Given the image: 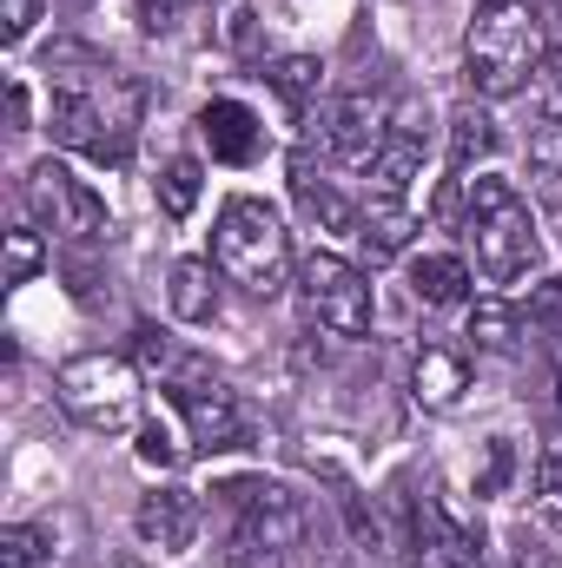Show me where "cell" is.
I'll use <instances>...</instances> for the list:
<instances>
[{"label": "cell", "mask_w": 562, "mask_h": 568, "mask_svg": "<svg viewBox=\"0 0 562 568\" xmlns=\"http://www.w3.org/2000/svg\"><path fill=\"white\" fill-rule=\"evenodd\" d=\"M27 205H33V219L47 225V232H60V239H100L107 232V199L87 185V179H73L67 165H53V159H40L33 172H27Z\"/></svg>", "instance_id": "cell-9"}, {"label": "cell", "mask_w": 562, "mask_h": 568, "mask_svg": "<svg viewBox=\"0 0 562 568\" xmlns=\"http://www.w3.org/2000/svg\"><path fill=\"white\" fill-rule=\"evenodd\" d=\"M165 397H172V410L192 429V449L212 456V449H239L245 443V410H239L232 384L205 357H172L165 364Z\"/></svg>", "instance_id": "cell-7"}, {"label": "cell", "mask_w": 562, "mask_h": 568, "mask_svg": "<svg viewBox=\"0 0 562 568\" xmlns=\"http://www.w3.org/2000/svg\"><path fill=\"white\" fill-rule=\"evenodd\" d=\"M463 239H470L476 272L490 284L530 278L536 258H543L536 225H530V205L516 199L510 179H470V192H463Z\"/></svg>", "instance_id": "cell-3"}, {"label": "cell", "mask_w": 562, "mask_h": 568, "mask_svg": "<svg viewBox=\"0 0 562 568\" xmlns=\"http://www.w3.org/2000/svg\"><path fill=\"white\" fill-rule=\"evenodd\" d=\"M212 265L252 297H279L291 278V239L265 199H225L212 225Z\"/></svg>", "instance_id": "cell-4"}, {"label": "cell", "mask_w": 562, "mask_h": 568, "mask_svg": "<svg viewBox=\"0 0 562 568\" xmlns=\"http://www.w3.org/2000/svg\"><path fill=\"white\" fill-rule=\"evenodd\" d=\"M159 212L165 219H192V205H199V192H205V172H199V159H165V172H159Z\"/></svg>", "instance_id": "cell-19"}, {"label": "cell", "mask_w": 562, "mask_h": 568, "mask_svg": "<svg viewBox=\"0 0 562 568\" xmlns=\"http://www.w3.org/2000/svg\"><path fill=\"white\" fill-rule=\"evenodd\" d=\"M536 489H543V509L562 516V436H550L543 456H536Z\"/></svg>", "instance_id": "cell-28"}, {"label": "cell", "mask_w": 562, "mask_h": 568, "mask_svg": "<svg viewBox=\"0 0 562 568\" xmlns=\"http://www.w3.org/2000/svg\"><path fill=\"white\" fill-rule=\"evenodd\" d=\"M291 192H298L304 219H318L324 232H351V239H358V212L331 192V179H318V172H311V159H298V165H291Z\"/></svg>", "instance_id": "cell-16"}, {"label": "cell", "mask_w": 562, "mask_h": 568, "mask_svg": "<svg viewBox=\"0 0 562 568\" xmlns=\"http://www.w3.org/2000/svg\"><path fill=\"white\" fill-rule=\"evenodd\" d=\"M298 297H304V317L331 337H364L371 331V278L338 252H311L298 265Z\"/></svg>", "instance_id": "cell-8"}, {"label": "cell", "mask_w": 562, "mask_h": 568, "mask_svg": "<svg viewBox=\"0 0 562 568\" xmlns=\"http://www.w3.org/2000/svg\"><path fill=\"white\" fill-rule=\"evenodd\" d=\"M530 172H536V192L562 212V133L543 126V140H536V152H530Z\"/></svg>", "instance_id": "cell-24"}, {"label": "cell", "mask_w": 562, "mask_h": 568, "mask_svg": "<svg viewBox=\"0 0 562 568\" xmlns=\"http://www.w3.org/2000/svg\"><path fill=\"white\" fill-rule=\"evenodd\" d=\"M530 100H536V120L550 133H562V53H543L536 80H530Z\"/></svg>", "instance_id": "cell-23"}, {"label": "cell", "mask_w": 562, "mask_h": 568, "mask_svg": "<svg viewBox=\"0 0 562 568\" xmlns=\"http://www.w3.org/2000/svg\"><path fill=\"white\" fill-rule=\"evenodd\" d=\"M219 503L232 516V556H245L252 568H284L291 549L304 542V503L284 483L232 476V483H219Z\"/></svg>", "instance_id": "cell-5"}, {"label": "cell", "mask_w": 562, "mask_h": 568, "mask_svg": "<svg viewBox=\"0 0 562 568\" xmlns=\"http://www.w3.org/2000/svg\"><path fill=\"white\" fill-rule=\"evenodd\" d=\"M113 568H145V562H113Z\"/></svg>", "instance_id": "cell-34"}, {"label": "cell", "mask_w": 562, "mask_h": 568, "mask_svg": "<svg viewBox=\"0 0 562 568\" xmlns=\"http://www.w3.org/2000/svg\"><path fill=\"white\" fill-rule=\"evenodd\" d=\"M165 297H172V317H185V324H212V317H219V278H212V265H199V258L172 265Z\"/></svg>", "instance_id": "cell-17"}, {"label": "cell", "mask_w": 562, "mask_h": 568, "mask_svg": "<svg viewBox=\"0 0 562 568\" xmlns=\"http://www.w3.org/2000/svg\"><path fill=\"white\" fill-rule=\"evenodd\" d=\"M40 529H27V523H13V529H0V568H40Z\"/></svg>", "instance_id": "cell-26"}, {"label": "cell", "mask_w": 562, "mask_h": 568, "mask_svg": "<svg viewBox=\"0 0 562 568\" xmlns=\"http://www.w3.org/2000/svg\"><path fill=\"white\" fill-rule=\"evenodd\" d=\"M556 404H562V364H556Z\"/></svg>", "instance_id": "cell-33"}, {"label": "cell", "mask_w": 562, "mask_h": 568, "mask_svg": "<svg viewBox=\"0 0 562 568\" xmlns=\"http://www.w3.org/2000/svg\"><path fill=\"white\" fill-rule=\"evenodd\" d=\"M145 93L120 67H60L47 80V133L100 165H127L140 140Z\"/></svg>", "instance_id": "cell-1"}, {"label": "cell", "mask_w": 562, "mask_h": 568, "mask_svg": "<svg viewBox=\"0 0 562 568\" xmlns=\"http://www.w3.org/2000/svg\"><path fill=\"white\" fill-rule=\"evenodd\" d=\"M411 297L430 304V311L463 304V297H470V265H463L456 252H423L418 265H411Z\"/></svg>", "instance_id": "cell-15"}, {"label": "cell", "mask_w": 562, "mask_h": 568, "mask_svg": "<svg viewBox=\"0 0 562 568\" xmlns=\"http://www.w3.org/2000/svg\"><path fill=\"white\" fill-rule=\"evenodd\" d=\"M490 152H496V126H490V113L463 106V113L450 120V172H470V165L490 159Z\"/></svg>", "instance_id": "cell-20"}, {"label": "cell", "mask_w": 562, "mask_h": 568, "mask_svg": "<svg viewBox=\"0 0 562 568\" xmlns=\"http://www.w3.org/2000/svg\"><path fill=\"white\" fill-rule=\"evenodd\" d=\"M27 120H33V100H27V87H20V80H7V126H13V133H27Z\"/></svg>", "instance_id": "cell-32"}, {"label": "cell", "mask_w": 562, "mask_h": 568, "mask_svg": "<svg viewBox=\"0 0 562 568\" xmlns=\"http://www.w3.org/2000/svg\"><path fill=\"white\" fill-rule=\"evenodd\" d=\"M523 324L530 337H562V278L530 284V304H523Z\"/></svg>", "instance_id": "cell-22"}, {"label": "cell", "mask_w": 562, "mask_h": 568, "mask_svg": "<svg viewBox=\"0 0 562 568\" xmlns=\"http://www.w3.org/2000/svg\"><path fill=\"white\" fill-rule=\"evenodd\" d=\"M463 397H470V364H463V351H450V344H423L418 364H411V404L430 410V417H450Z\"/></svg>", "instance_id": "cell-13"}, {"label": "cell", "mask_w": 562, "mask_h": 568, "mask_svg": "<svg viewBox=\"0 0 562 568\" xmlns=\"http://www.w3.org/2000/svg\"><path fill=\"white\" fill-rule=\"evenodd\" d=\"M53 397H60V410L73 424L93 429V436H127V429L140 424V377H133L127 357H107V351L60 364Z\"/></svg>", "instance_id": "cell-6"}, {"label": "cell", "mask_w": 562, "mask_h": 568, "mask_svg": "<svg viewBox=\"0 0 562 568\" xmlns=\"http://www.w3.org/2000/svg\"><path fill=\"white\" fill-rule=\"evenodd\" d=\"M411 232H418V205H411V199H384V192L364 199V212H358V245L371 252V265L398 258V252L411 245Z\"/></svg>", "instance_id": "cell-14"}, {"label": "cell", "mask_w": 562, "mask_h": 568, "mask_svg": "<svg viewBox=\"0 0 562 568\" xmlns=\"http://www.w3.org/2000/svg\"><path fill=\"white\" fill-rule=\"evenodd\" d=\"M199 140H205V152H212L219 165H252V159L265 152V126H259V113H252L245 100H205Z\"/></svg>", "instance_id": "cell-12"}, {"label": "cell", "mask_w": 562, "mask_h": 568, "mask_svg": "<svg viewBox=\"0 0 562 568\" xmlns=\"http://www.w3.org/2000/svg\"><path fill=\"white\" fill-rule=\"evenodd\" d=\"M133 7H140L145 33H172V27H179V13H185V7H199V0H133Z\"/></svg>", "instance_id": "cell-31"}, {"label": "cell", "mask_w": 562, "mask_h": 568, "mask_svg": "<svg viewBox=\"0 0 562 568\" xmlns=\"http://www.w3.org/2000/svg\"><path fill=\"white\" fill-rule=\"evenodd\" d=\"M470 337H476L483 351H503V357H510V351H516V311L496 304V297L476 304V311H470Z\"/></svg>", "instance_id": "cell-21"}, {"label": "cell", "mask_w": 562, "mask_h": 568, "mask_svg": "<svg viewBox=\"0 0 562 568\" xmlns=\"http://www.w3.org/2000/svg\"><path fill=\"white\" fill-rule=\"evenodd\" d=\"M133 536H140L152 556H185L192 536H199V496L179 489V483H159L152 496H140V509H133Z\"/></svg>", "instance_id": "cell-11"}, {"label": "cell", "mask_w": 562, "mask_h": 568, "mask_svg": "<svg viewBox=\"0 0 562 568\" xmlns=\"http://www.w3.org/2000/svg\"><path fill=\"white\" fill-rule=\"evenodd\" d=\"M40 7H47V0H0V40H7V47H20V40L33 33Z\"/></svg>", "instance_id": "cell-30"}, {"label": "cell", "mask_w": 562, "mask_h": 568, "mask_svg": "<svg viewBox=\"0 0 562 568\" xmlns=\"http://www.w3.org/2000/svg\"><path fill=\"white\" fill-rule=\"evenodd\" d=\"M391 126H398V113H391L378 93H344V100H331V113L318 120V140L331 152V165L371 172L378 152H384V140H391Z\"/></svg>", "instance_id": "cell-10"}, {"label": "cell", "mask_w": 562, "mask_h": 568, "mask_svg": "<svg viewBox=\"0 0 562 568\" xmlns=\"http://www.w3.org/2000/svg\"><path fill=\"white\" fill-rule=\"evenodd\" d=\"M543 67V20L530 0H483L463 33V80L483 100H510Z\"/></svg>", "instance_id": "cell-2"}, {"label": "cell", "mask_w": 562, "mask_h": 568, "mask_svg": "<svg viewBox=\"0 0 562 568\" xmlns=\"http://www.w3.org/2000/svg\"><path fill=\"white\" fill-rule=\"evenodd\" d=\"M510 483V436H490L483 443V469H476V496H496Z\"/></svg>", "instance_id": "cell-29"}, {"label": "cell", "mask_w": 562, "mask_h": 568, "mask_svg": "<svg viewBox=\"0 0 562 568\" xmlns=\"http://www.w3.org/2000/svg\"><path fill=\"white\" fill-rule=\"evenodd\" d=\"M140 463H152V469H179V463H185V443H179L165 424H145L140 429Z\"/></svg>", "instance_id": "cell-27"}, {"label": "cell", "mask_w": 562, "mask_h": 568, "mask_svg": "<svg viewBox=\"0 0 562 568\" xmlns=\"http://www.w3.org/2000/svg\"><path fill=\"white\" fill-rule=\"evenodd\" d=\"M40 265H47V245H40V232L13 225V232H7V284H27Z\"/></svg>", "instance_id": "cell-25"}, {"label": "cell", "mask_w": 562, "mask_h": 568, "mask_svg": "<svg viewBox=\"0 0 562 568\" xmlns=\"http://www.w3.org/2000/svg\"><path fill=\"white\" fill-rule=\"evenodd\" d=\"M265 80H272V93L284 100V113H291V120H304V113H311V100H318V87H324V67H318L311 53H284Z\"/></svg>", "instance_id": "cell-18"}]
</instances>
